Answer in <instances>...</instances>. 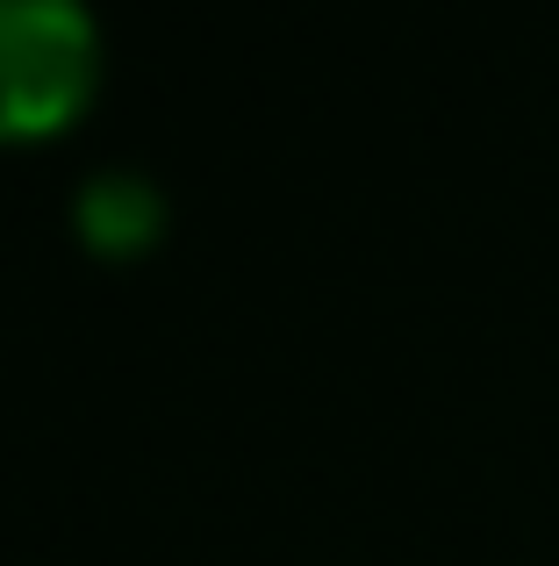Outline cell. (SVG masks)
Here are the masks:
<instances>
[{
  "label": "cell",
  "mask_w": 559,
  "mask_h": 566,
  "mask_svg": "<svg viewBox=\"0 0 559 566\" xmlns=\"http://www.w3.org/2000/svg\"><path fill=\"white\" fill-rule=\"evenodd\" d=\"M101 86V22L86 0H0V144L65 129Z\"/></svg>",
  "instance_id": "1"
},
{
  "label": "cell",
  "mask_w": 559,
  "mask_h": 566,
  "mask_svg": "<svg viewBox=\"0 0 559 566\" xmlns=\"http://www.w3.org/2000/svg\"><path fill=\"white\" fill-rule=\"evenodd\" d=\"M72 230L101 259H137L166 230V193L144 180V172H94V180L72 193Z\"/></svg>",
  "instance_id": "2"
}]
</instances>
